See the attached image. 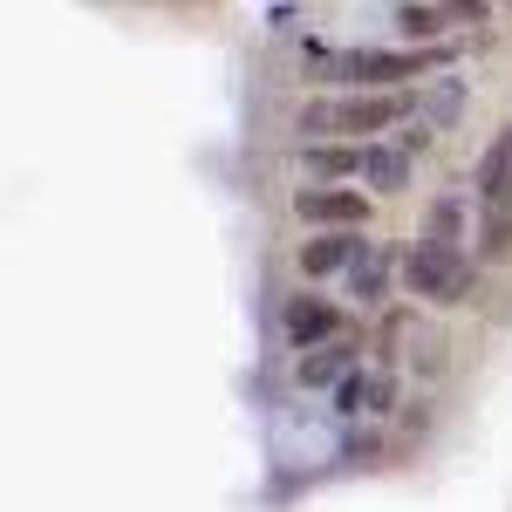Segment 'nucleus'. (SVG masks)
Here are the masks:
<instances>
[{"instance_id":"obj_1","label":"nucleus","mask_w":512,"mask_h":512,"mask_svg":"<svg viewBox=\"0 0 512 512\" xmlns=\"http://www.w3.org/2000/svg\"><path fill=\"white\" fill-rule=\"evenodd\" d=\"M417 117V89H328V96H308L294 110V130L301 137H355V144H376L390 137L396 123Z\"/></svg>"},{"instance_id":"obj_13","label":"nucleus","mask_w":512,"mask_h":512,"mask_svg":"<svg viewBox=\"0 0 512 512\" xmlns=\"http://www.w3.org/2000/svg\"><path fill=\"white\" fill-rule=\"evenodd\" d=\"M410 171H417V151H403L396 137H390V144L376 137V144H369V178H362V185H369L376 198H390V192L410 185Z\"/></svg>"},{"instance_id":"obj_15","label":"nucleus","mask_w":512,"mask_h":512,"mask_svg":"<svg viewBox=\"0 0 512 512\" xmlns=\"http://www.w3.org/2000/svg\"><path fill=\"white\" fill-rule=\"evenodd\" d=\"M396 35L403 41H451L458 35V14L451 7H431V0H403L396 7Z\"/></svg>"},{"instance_id":"obj_9","label":"nucleus","mask_w":512,"mask_h":512,"mask_svg":"<svg viewBox=\"0 0 512 512\" xmlns=\"http://www.w3.org/2000/svg\"><path fill=\"white\" fill-rule=\"evenodd\" d=\"M301 178L308 185H355V178H369V144H355V137H301Z\"/></svg>"},{"instance_id":"obj_2","label":"nucleus","mask_w":512,"mask_h":512,"mask_svg":"<svg viewBox=\"0 0 512 512\" xmlns=\"http://www.w3.org/2000/svg\"><path fill=\"white\" fill-rule=\"evenodd\" d=\"M478 274H485V260H478L472 246H451V239H431V233H417L403 246V287H410V301H424V308H458V301H472Z\"/></svg>"},{"instance_id":"obj_11","label":"nucleus","mask_w":512,"mask_h":512,"mask_svg":"<svg viewBox=\"0 0 512 512\" xmlns=\"http://www.w3.org/2000/svg\"><path fill=\"white\" fill-rule=\"evenodd\" d=\"M335 458L349 465V472H383L396 458V431L390 424H376V417H362V424H342V444H335Z\"/></svg>"},{"instance_id":"obj_6","label":"nucleus","mask_w":512,"mask_h":512,"mask_svg":"<svg viewBox=\"0 0 512 512\" xmlns=\"http://www.w3.org/2000/svg\"><path fill=\"white\" fill-rule=\"evenodd\" d=\"M355 362H369V328H362V321H355L349 335L321 342V349H301V355H294V369H287V383H294L301 396H328Z\"/></svg>"},{"instance_id":"obj_12","label":"nucleus","mask_w":512,"mask_h":512,"mask_svg":"<svg viewBox=\"0 0 512 512\" xmlns=\"http://www.w3.org/2000/svg\"><path fill=\"white\" fill-rule=\"evenodd\" d=\"M424 233H431V239H451V246H465V233H478V198H472V192H444V198H431V212H424Z\"/></svg>"},{"instance_id":"obj_3","label":"nucleus","mask_w":512,"mask_h":512,"mask_svg":"<svg viewBox=\"0 0 512 512\" xmlns=\"http://www.w3.org/2000/svg\"><path fill=\"white\" fill-rule=\"evenodd\" d=\"M355 308L349 301H335V294H321V287H294L287 301H280V315H274V335H280V349L287 355H301V349H321V342H335V335H349L355 328Z\"/></svg>"},{"instance_id":"obj_5","label":"nucleus","mask_w":512,"mask_h":512,"mask_svg":"<svg viewBox=\"0 0 512 512\" xmlns=\"http://www.w3.org/2000/svg\"><path fill=\"white\" fill-rule=\"evenodd\" d=\"M376 212V192L369 185H294V219L308 233H335V226H369Z\"/></svg>"},{"instance_id":"obj_8","label":"nucleus","mask_w":512,"mask_h":512,"mask_svg":"<svg viewBox=\"0 0 512 512\" xmlns=\"http://www.w3.org/2000/svg\"><path fill=\"white\" fill-rule=\"evenodd\" d=\"M396 287H403V246H376L369 260H355L342 274V294H349L355 315H383L396 301Z\"/></svg>"},{"instance_id":"obj_7","label":"nucleus","mask_w":512,"mask_h":512,"mask_svg":"<svg viewBox=\"0 0 512 512\" xmlns=\"http://www.w3.org/2000/svg\"><path fill=\"white\" fill-rule=\"evenodd\" d=\"M376 246H369V233L362 226H335V233H308L301 246H294V274L308 280V287H321V280H342L355 267V260H369Z\"/></svg>"},{"instance_id":"obj_16","label":"nucleus","mask_w":512,"mask_h":512,"mask_svg":"<svg viewBox=\"0 0 512 512\" xmlns=\"http://www.w3.org/2000/svg\"><path fill=\"white\" fill-rule=\"evenodd\" d=\"M472 253L485 260V267H506V260H512V212H478Z\"/></svg>"},{"instance_id":"obj_14","label":"nucleus","mask_w":512,"mask_h":512,"mask_svg":"<svg viewBox=\"0 0 512 512\" xmlns=\"http://www.w3.org/2000/svg\"><path fill=\"white\" fill-rule=\"evenodd\" d=\"M458 110H465V76H458V69L431 76V89L417 82V117L431 123V130H451V123H458Z\"/></svg>"},{"instance_id":"obj_4","label":"nucleus","mask_w":512,"mask_h":512,"mask_svg":"<svg viewBox=\"0 0 512 512\" xmlns=\"http://www.w3.org/2000/svg\"><path fill=\"white\" fill-rule=\"evenodd\" d=\"M328 410H335V424H362V417H396L403 410V369L390 362H355L349 376L328 390Z\"/></svg>"},{"instance_id":"obj_10","label":"nucleus","mask_w":512,"mask_h":512,"mask_svg":"<svg viewBox=\"0 0 512 512\" xmlns=\"http://www.w3.org/2000/svg\"><path fill=\"white\" fill-rule=\"evenodd\" d=\"M403 362H410V383H417V390H437L444 369H451V328L431 321V315H417L410 342H403Z\"/></svg>"}]
</instances>
